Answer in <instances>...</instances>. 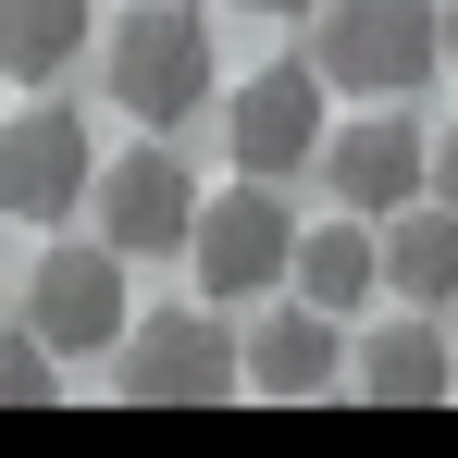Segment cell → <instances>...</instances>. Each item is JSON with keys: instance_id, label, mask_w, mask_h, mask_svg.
Instances as JSON below:
<instances>
[{"instance_id": "6da1fadb", "label": "cell", "mask_w": 458, "mask_h": 458, "mask_svg": "<svg viewBox=\"0 0 458 458\" xmlns=\"http://www.w3.org/2000/svg\"><path fill=\"white\" fill-rule=\"evenodd\" d=\"M310 63L347 99H409L421 75H446V13L434 0H322Z\"/></svg>"}, {"instance_id": "5b68a950", "label": "cell", "mask_w": 458, "mask_h": 458, "mask_svg": "<svg viewBox=\"0 0 458 458\" xmlns=\"http://www.w3.org/2000/svg\"><path fill=\"white\" fill-rule=\"evenodd\" d=\"M235 384H248V360H235V335L211 310H149V322H124V396H137V409H211Z\"/></svg>"}, {"instance_id": "30bf717a", "label": "cell", "mask_w": 458, "mask_h": 458, "mask_svg": "<svg viewBox=\"0 0 458 458\" xmlns=\"http://www.w3.org/2000/svg\"><path fill=\"white\" fill-rule=\"evenodd\" d=\"M285 285H298L310 310H335V322H347V310H372V298H384V235H372V211H347V224H310Z\"/></svg>"}, {"instance_id": "9a60e30c", "label": "cell", "mask_w": 458, "mask_h": 458, "mask_svg": "<svg viewBox=\"0 0 458 458\" xmlns=\"http://www.w3.org/2000/svg\"><path fill=\"white\" fill-rule=\"evenodd\" d=\"M63 372H50V347H38V322L25 335H0V409H50Z\"/></svg>"}, {"instance_id": "7a4b0ae2", "label": "cell", "mask_w": 458, "mask_h": 458, "mask_svg": "<svg viewBox=\"0 0 458 458\" xmlns=\"http://www.w3.org/2000/svg\"><path fill=\"white\" fill-rule=\"evenodd\" d=\"M211 99V13H186V0H149V13H124L112 25V112H137V124H186Z\"/></svg>"}, {"instance_id": "7c38bea8", "label": "cell", "mask_w": 458, "mask_h": 458, "mask_svg": "<svg viewBox=\"0 0 458 458\" xmlns=\"http://www.w3.org/2000/svg\"><path fill=\"white\" fill-rule=\"evenodd\" d=\"M360 396H372V409H434V396H458L446 335H434V322H384L372 347H360Z\"/></svg>"}, {"instance_id": "e0dca14e", "label": "cell", "mask_w": 458, "mask_h": 458, "mask_svg": "<svg viewBox=\"0 0 458 458\" xmlns=\"http://www.w3.org/2000/svg\"><path fill=\"white\" fill-rule=\"evenodd\" d=\"M235 13H273V25H285V13H322V0H235Z\"/></svg>"}, {"instance_id": "52a82bcc", "label": "cell", "mask_w": 458, "mask_h": 458, "mask_svg": "<svg viewBox=\"0 0 458 458\" xmlns=\"http://www.w3.org/2000/svg\"><path fill=\"white\" fill-rule=\"evenodd\" d=\"M99 186V149H87V112H25L0 124V224H63Z\"/></svg>"}, {"instance_id": "9c48e42d", "label": "cell", "mask_w": 458, "mask_h": 458, "mask_svg": "<svg viewBox=\"0 0 458 458\" xmlns=\"http://www.w3.org/2000/svg\"><path fill=\"white\" fill-rule=\"evenodd\" d=\"M99 235L124 248V260H161V248H186L199 235V186H186V161L174 149H124V161H99Z\"/></svg>"}, {"instance_id": "5bb4252c", "label": "cell", "mask_w": 458, "mask_h": 458, "mask_svg": "<svg viewBox=\"0 0 458 458\" xmlns=\"http://www.w3.org/2000/svg\"><path fill=\"white\" fill-rule=\"evenodd\" d=\"M87 50V0H0V75H63Z\"/></svg>"}, {"instance_id": "277c9868", "label": "cell", "mask_w": 458, "mask_h": 458, "mask_svg": "<svg viewBox=\"0 0 458 458\" xmlns=\"http://www.w3.org/2000/svg\"><path fill=\"white\" fill-rule=\"evenodd\" d=\"M25 322H38V347L50 360H112L124 347V248L99 235V248H50L38 273H25Z\"/></svg>"}, {"instance_id": "2e32d148", "label": "cell", "mask_w": 458, "mask_h": 458, "mask_svg": "<svg viewBox=\"0 0 458 458\" xmlns=\"http://www.w3.org/2000/svg\"><path fill=\"white\" fill-rule=\"evenodd\" d=\"M434 199H446V211H458V124H446V137H434Z\"/></svg>"}, {"instance_id": "ba28073f", "label": "cell", "mask_w": 458, "mask_h": 458, "mask_svg": "<svg viewBox=\"0 0 458 458\" xmlns=\"http://www.w3.org/2000/svg\"><path fill=\"white\" fill-rule=\"evenodd\" d=\"M322 174H335V199H347V211L396 224V211H409V199L434 186V137H421V124H409L396 99H372L360 124H335V137H322Z\"/></svg>"}, {"instance_id": "8fae6325", "label": "cell", "mask_w": 458, "mask_h": 458, "mask_svg": "<svg viewBox=\"0 0 458 458\" xmlns=\"http://www.w3.org/2000/svg\"><path fill=\"white\" fill-rule=\"evenodd\" d=\"M235 360H248V396H322L347 347H335V310H310V298H298V310H273V322H260Z\"/></svg>"}, {"instance_id": "ac0fdd59", "label": "cell", "mask_w": 458, "mask_h": 458, "mask_svg": "<svg viewBox=\"0 0 458 458\" xmlns=\"http://www.w3.org/2000/svg\"><path fill=\"white\" fill-rule=\"evenodd\" d=\"M446 75H458V0H446Z\"/></svg>"}, {"instance_id": "3957f363", "label": "cell", "mask_w": 458, "mask_h": 458, "mask_svg": "<svg viewBox=\"0 0 458 458\" xmlns=\"http://www.w3.org/2000/svg\"><path fill=\"white\" fill-rule=\"evenodd\" d=\"M186 260H199V298H273V285L298 273V224H285L273 174H248L235 199H199Z\"/></svg>"}, {"instance_id": "4fadbf2b", "label": "cell", "mask_w": 458, "mask_h": 458, "mask_svg": "<svg viewBox=\"0 0 458 458\" xmlns=\"http://www.w3.org/2000/svg\"><path fill=\"white\" fill-rule=\"evenodd\" d=\"M384 285L409 310H446L458 298V211H421V199H409V211L384 224Z\"/></svg>"}, {"instance_id": "8992f818", "label": "cell", "mask_w": 458, "mask_h": 458, "mask_svg": "<svg viewBox=\"0 0 458 458\" xmlns=\"http://www.w3.org/2000/svg\"><path fill=\"white\" fill-rule=\"evenodd\" d=\"M322 137H335V124H322V63H260V75L235 87V112H224V149L248 161V174H273V186L310 174Z\"/></svg>"}]
</instances>
